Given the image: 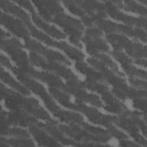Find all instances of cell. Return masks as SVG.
<instances>
[{
    "instance_id": "cell-20",
    "label": "cell",
    "mask_w": 147,
    "mask_h": 147,
    "mask_svg": "<svg viewBox=\"0 0 147 147\" xmlns=\"http://www.w3.org/2000/svg\"><path fill=\"white\" fill-rule=\"evenodd\" d=\"M0 5L1 8L6 12L11 13L14 16L21 18L24 24L26 25L30 23V18L29 16L21 9L16 6L14 4L8 1H0Z\"/></svg>"
},
{
    "instance_id": "cell-40",
    "label": "cell",
    "mask_w": 147,
    "mask_h": 147,
    "mask_svg": "<svg viewBox=\"0 0 147 147\" xmlns=\"http://www.w3.org/2000/svg\"><path fill=\"white\" fill-rule=\"evenodd\" d=\"M14 136L20 138H29L30 135L28 132L20 128H9L6 133L5 136Z\"/></svg>"
},
{
    "instance_id": "cell-3",
    "label": "cell",
    "mask_w": 147,
    "mask_h": 147,
    "mask_svg": "<svg viewBox=\"0 0 147 147\" xmlns=\"http://www.w3.org/2000/svg\"><path fill=\"white\" fill-rule=\"evenodd\" d=\"M52 21L60 26L69 36V38L79 40L84 27L81 22L64 13L58 14L53 18Z\"/></svg>"
},
{
    "instance_id": "cell-28",
    "label": "cell",
    "mask_w": 147,
    "mask_h": 147,
    "mask_svg": "<svg viewBox=\"0 0 147 147\" xmlns=\"http://www.w3.org/2000/svg\"><path fill=\"white\" fill-rule=\"evenodd\" d=\"M92 18L93 24L96 25L99 29H102L107 34L117 32V25L109 20H105L96 15L90 16Z\"/></svg>"
},
{
    "instance_id": "cell-15",
    "label": "cell",
    "mask_w": 147,
    "mask_h": 147,
    "mask_svg": "<svg viewBox=\"0 0 147 147\" xmlns=\"http://www.w3.org/2000/svg\"><path fill=\"white\" fill-rule=\"evenodd\" d=\"M75 3L81 7L88 16L96 15L105 18L107 16L105 5L95 1H75Z\"/></svg>"
},
{
    "instance_id": "cell-27",
    "label": "cell",
    "mask_w": 147,
    "mask_h": 147,
    "mask_svg": "<svg viewBox=\"0 0 147 147\" xmlns=\"http://www.w3.org/2000/svg\"><path fill=\"white\" fill-rule=\"evenodd\" d=\"M106 38L115 50L117 51H121L123 48L126 49L131 42L125 36L114 33L107 34Z\"/></svg>"
},
{
    "instance_id": "cell-54",
    "label": "cell",
    "mask_w": 147,
    "mask_h": 147,
    "mask_svg": "<svg viewBox=\"0 0 147 147\" xmlns=\"http://www.w3.org/2000/svg\"><path fill=\"white\" fill-rule=\"evenodd\" d=\"M10 36V34L6 33L5 32H3L2 30H1V40H4L5 38L9 37Z\"/></svg>"
},
{
    "instance_id": "cell-7",
    "label": "cell",
    "mask_w": 147,
    "mask_h": 147,
    "mask_svg": "<svg viewBox=\"0 0 147 147\" xmlns=\"http://www.w3.org/2000/svg\"><path fill=\"white\" fill-rule=\"evenodd\" d=\"M25 47L35 53L42 54L49 61H59L67 65H71V62L60 53L49 49L43 47L41 44L28 37L25 38Z\"/></svg>"
},
{
    "instance_id": "cell-53",
    "label": "cell",
    "mask_w": 147,
    "mask_h": 147,
    "mask_svg": "<svg viewBox=\"0 0 147 147\" xmlns=\"http://www.w3.org/2000/svg\"><path fill=\"white\" fill-rule=\"evenodd\" d=\"M134 63H136V64L142 65L144 67H146V60L145 59H136L134 60Z\"/></svg>"
},
{
    "instance_id": "cell-17",
    "label": "cell",
    "mask_w": 147,
    "mask_h": 147,
    "mask_svg": "<svg viewBox=\"0 0 147 147\" xmlns=\"http://www.w3.org/2000/svg\"><path fill=\"white\" fill-rule=\"evenodd\" d=\"M102 98L106 103L104 109L108 111L121 115L127 110L126 106L108 91L102 94Z\"/></svg>"
},
{
    "instance_id": "cell-5",
    "label": "cell",
    "mask_w": 147,
    "mask_h": 147,
    "mask_svg": "<svg viewBox=\"0 0 147 147\" xmlns=\"http://www.w3.org/2000/svg\"><path fill=\"white\" fill-rule=\"evenodd\" d=\"M59 128L69 137L80 143H87L89 141L98 143H104L109 140V138L99 137L88 133L86 130H83L75 124H70L69 126L59 125Z\"/></svg>"
},
{
    "instance_id": "cell-14",
    "label": "cell",
    "mask_w": 147,
    "mask_h": 147,
    "mask_svg": "<svg viewBox=\"0 0 147 147\" xmlns=\"http://www.w3.org/2000/svg\"><path fill=\"white\" fill-rule=\"evenodd\" d=\"M42 123L38 122L36 124L29 126V130L35 140L40 146H60L57 141L49 137L42 130Z\"/></svg>"
},
{
    "instance_id": "cell-10",
    "label": "cell",
    "mask_w": 147,
    "mask_h": 147,
    "mask_svg": "<svg viewBox=\"0 0 147 147\" xmlns=\"http://www.w3.org/2000/svg\"><path fill=\"white\" fill-rule=\"evenodd\" d=\"M40 15L47 21H52V16L63 12V7L57 1H33Z\"/></svg>"
},
{
    "instance_id": "cell-38",
    "label": "cell",
    "mask_w": 147,
    "mask_h": 147,
    "mask_svg": "<svg viewBox=\"0 0 147 147\" xmlns=\"http://www.w3.org/2000/svg\"><path fill=\"white\" fill-rule=\"evenodd\" d=\"M80 126H82L84 130L95 136L110 138V135L108 133V131H106V130L102 129L101 128L91 126L84 122L81 124Z\"/></svg>"
},
{
    "instance_id": "cell-16",
    "label": "cell",
    "mask_w": 147,
    "mask_h": 147,
    "mask_svg": "<svg viewBox=\"0 0 147 147\" xmlns=\"http://www.w3.org/2000/svg\"><path fill=\"white\" fill-rule=\"evenodd\" d=\"M82 40L86 44L87 52L93 56L99 53V51L109 52V48L106 42L100 37H90L85 35Z\"/></svg>"
},
{
    "instance_id": "cell-19",
    "label": "cell",
    "mask_w": 147,
    "mask_h": 147,
    "mask_svg": "<svg viewBox=\"0 0 147 147\" xmlns=\"http://www.w3.org/2000/svg\"><path fill=\"white\" fill-rule=\"evenodd\" d=\"M45 70L53 72L54 73L63 77L67 81L69 80H77V76L68 68L64 65L57 63L56 61H47Z\"/></svg>"
},
{
    "instance_id": "cell-6",
    "label": "cell",
    "mask_w": 147,
    "mask_h": 147,
    "mask_svg": "<svg viewBox=\"0 0 147 147\" xmlns=\"http://www.w3.org/2000/svg\"><path fill=\"white\" fill-rule=\"evenodd\" d=\"M106 11L114 19L121 21L129 25H134L137 27H142L146 29V20L145 18H136L123 13L117 9L116 6L111 1H106L105 4Z\"/></svg>"
},
{
    "instance_id": "cell-18",
    "label": "cell",
    "mask_w": 147,
    "mask_h": 147,
    "mask_svg": "<svg viewBox=\"0 0 147 147\" xmlns=\"http://www.w3.org/2000/svg\"><path fill=\"white\" fill-rule=\"evenodd\" d=\"M58 123L56 121H53L51 122H48L47 124L44 125L42 123V127L48 131L51 135H52L53 138H55L56 140L60 142L61 144L64 145H71L74 146H80V143L75 142L74 141L67 138L63 134L61 130L56 127Z\"/></svg>"
},
{
    "instance_id": "cell-52",
    "label": "cell",
    "mask_w": 147,
    "mask_h": 147,
    "mask_svg": "<svg viewBox=\"0 0 147 147\" xmlns=\"http://www.w3.org/2000/svg\"><path fill=\"white\" fill-rule=\"evenodd\" d=\"M120 145L121 146H138V144H136L135 143H133L129 141H126L125 139L122 140L120 142Z\"/></svg>"
},
{
    "instance_id": "cell-2",
    "label": "cell",
    "mask_w": 147,
    "mask_h": 147,
    "mask_svg": "<svg viewBox=\"0 0 147 147\" xmlns=\"http://www.w3.org/2000/svg\"><path fill=\"white\" fill-rule=\"evenodd\" d=\"M1 47L20 67L28 66V58L22 50V45L16 38L1 40Z\"/></svg>"
},
{
    "instance_id": "cell-13",
    "label": "cell",
    "mask_w": 147,
    "mask_h": 147,
    "mask_svg": "<svg viewBox=\"0 0 147 147\" xmlns=\"http://www.w3.org/2000/svg\"><path fill=\"white\" fill-rule=\"evenodd\" d=\"M21 107L24 109L34 116L47 121V122H51L53 121L50 118L48 114L40 106L38 101L34 98L23 97Z\"/></svg>"
},
{
    "instance_id": "cell-47",
    "label": "cell",
    "mask_w": 147,
    "mask_h": 147,
    "mask_svg": "<svg viewBox=\"0 0 147 147\" xmlns=\"http://www.w3.org/2000/svg\"><path fill=\"white\" fill-rule=\"evenodd\" d=\"M85 35H87L90 37H95V36L100 37L102 35V32L99 29L92 27V28H88L86 30Z\"/></svg>"
},
{
    "instance_id": "cell-22",
    "label": "cell",
    "mask_w": 147,
    "mask_h": 147,
    "mask_svg": "<svg viewBox=\"0 0 147 147\" xmlns=\"http://www.w3.org/2000/svg\"><path fill=\"white\" fill-rule=\"evenodd\" d=\"M76 69L80 72L86 75L89 79L101 82H105V79L100 72H97L93 68L88 67L86 63L78 61L75 63Z\"/></svg>"
},
{
    "instance_id": "cell-31",
    "label": "cell",
    "mask_w": 147,
    "mask_h": 147,
    "mask_svg": "<svg viewBox=\"0 0 147 147\" xmlns=\"http://www.w3.org/2000/svg\"><path fill=\"white\" fill-rule=\"evenodd\" d=\"M126 52L131 56L136 59H142L146 57V47L135 41L125 49Z\"/></svg>"
},
{
    "instance_id": "cell-37",
    "label": "cell",
    "mask_w": 147,
    "mask_h": 147,
    "mask_svg": "<svg viewBox=\"0 0 147 147\" xmlns=\"http://www.w3.org/2000/svg\"><path fill=\"white\" fill-rule=\"evenodd\" d=\"M122 68L125 72L130 76V78H134L135 76L140 77L145 79H146V72L145 71L140 69L130 64L122 65Z\"/></svg>"
},
{
    "instance_id": "cell-26",
    "label": "cell",
    "mask_w": 147,
    "mask_h": 147,
    "mask_svg": "<svg viewBox=\"0 0 147 147\" xmlns=\"http://www.w3.org/2000/svg\"><path fill=\"white\" fill-rule=\"evenodd\" d=\"M114 123L128 131L132 137L138 133V129L136 123L129 117L121 115L119 118H116Z\"/></svg>"
},
{
    "instance_id": "cell-55",
    "label": "cell",
    "mask_w": 147,
    "mask_h": 147,
    "mask_svg": "<svg viewBox=\"0 0 147 147\" xmlns=\"http://www.w3.org/2000/svg\"><path fill=\"white\" fill-rule=\"evenodd\" d=\"M139 1L141 3H142L144 5H146L147 4V0H139Z\"/></svg>"
},
{
    "instance_id": "cell-21",
    "label": "cell",
    "mask_w": 147,
    "mask_h": 147,
    "mask_svg": "<svg viewBox=\"0 0 147 147\" xmlns=\"http://www.w3.org/2000/svg\"><path fill=\"white\" fill-rule=\"evenodd\" d=\"M32 19L38 27L42 29L51 36L57 39H62L65 38V35L63 33L61 32L60 30L56 29L54 26L50 25L43 21L35 13L32 14Z\"/></svg>"
},
{
    "instance_id": "cell-50",
    "label": "cell",
    "mask_w": 147,
    "mask_h": 147,
    "mask_svg": "<svg viewBox=\"0 0 147 147\" xmlns=\"http://www.w3.org/2000/svg\"><path fill=\"white\" fill-rule=\"evenodd\" d=\"M82 21L83 22V24L87 26L88 28H92L93 26V22L92 20V18L90 16H85L83 17H82Z\"/></svg>"
},
{
    "instance_id": "cell-9",
    "label": "cell",
    "mask_w": 147,
    "mask_h": 147,
    "mask_svg": "<svg viewBox=\"0 0 147 147\" xmlns=\"http://www.w3.org/2000/svg\"><path fill=\"white\" fill-rule=\"evenodd\" d=\"M75 103L77 105V110L84 114L88 119L93 123L100 124L106 126L114 122L117 118L114 116L103 115L96 109L88 107L84 105L82 102L79 100H76Z\"/></svg>"
},
{
    "instance_id": "cell-48",
    "label": "cell",
    "mask_w": 147,
    "mask_h": 147,
    "mask_svg": "<svg viewBox=\"0 0 147 147\" xmlns=\"http://www.w3.org/2000/svg\"><path fill=\"white\" fill-rule=\"evenodd\" d=\"M14 2H16V3H17L18 4H19L20 6L24 7V8L26 9L27 10H28L30 12H31L32 14L34 13V10L33 7L32 6L31 3L28 1H17V0H14Z\"/></svg>"
},
{
    "instance_id": "cell-25",
    "label": "cell",
    "mask_w": 147,
    "mask_h": 147,
    "mask_svg": "<svg viewBox=\"0 0 147 147\" xmlns=\"http://www.w3.org/2000/svg\"><path fill=\"white\" fill-rule=\"evenodd\" d=\"M49 91L54 98L63 106L72 110H77V105L73 103L69 99V96L65 91H60L59 88L50 87Z\"/></svg>"
},
{
    "instance_id": "cell-45",
    "label": "cell",
    "mask_w": 147,
    "mask_h": 147,
    "mask_svg": "<svg viewBox=\"0 0 147 147\" xmlns=\"http://www.w3.org/2000/svg\"><path fill=\"white\" fill-rule=\"evenodd\" d=\"M133 106L144 113L146 111V98H138L133 100Z\"/></svg>"
},
{
    "instance_id": "cell-23",
    "label": "cell",
    "mask_w": 147,
    "mask_h": 147,
    "mask_svg": "<svg viewBox=\"0 0 147 147\" xmlns=\"http://www.w3.org/2000/svg\"><path fill=\"white\" fill-rule=\"evenodd\" d=\"M117 7L123 9L126 11H130L139 13L142 16L146 15V9L142 5L138 4L133 1H111Z\"/></svg>"
},
{
    "instance_id": "cell-36",
    "label": "cell",
    "mask_w": 147,
    "mask_h": 147,
    "mask_svg": "<svg viewBox=\"0 0 147 147\" xmlns=\"http://www.w3.org/2000/svg\"><path fill=\"white\" fill-rule=\"evenodd\" d=\"M94 56L95 57L96 59H99V60L100 61H102L103 63H104L107 67H109L111 69V70L112 71H113L115 74H117L119 76H124L123 74L120 72L118 71V68L117 65L113 61H112V60L110 58L109 56H108L105 54H102V53H96Z\"/></svg>"
},
{
    "instance_id": "cell-32",
    "label": "cell",
    "mask_w": 147,
    "mask_h": 147,
    "mask_svg": "<svg viewBox=\"0 0 147 147\" xmlns=\"http://www.w3.org/2000/svg\"><path fill=\"white\" fill-rule=\"evenodd\" d=\"M56 47L63 50L71 59L81 61L84 57V55L77 49L69 45L64 42H57Z\"/></svg>"
},
{
    "instance_id": "cell-8",
    "label": "cell",
    "mask_w": 147,
    "mask_h": 147,
    "mask_svg": "<svg viewBox=\"0 0 147 147\" xmlns=\"http://www.w3.org/2000/svg\"><path fill=\"white\" fill-rule=\"evenodd\" d=\"M19 69L24 74L47 83L50 87H55L62 90H63L65 87V85L63 84L62 80L58 76L53 74L43 71H37L29 65L24 67H19Z\"/></svg>"
},
{
    "instance_id": "cell-43",
    "label": "cell",
    "mask_w": 147,
    "mask_h": 147,
    "mask_svg": "<svg viewBox=\"0 0 147 147\" xmlns=\"http://www.w3.org/2000/svg\"><path fill=\"white\" fill-rule=\"evenodd\" d=\"M106 127L108 129V133L110 134V135H111L112 136L117 138L121 140L127 138V136L126 134L115 128L114 126L111 125V123L108 125L107 126H106Z\"/></svg>"
},
{
    "instance_id": "cell-46",
    "label": "cell",
    "mask_w": 147,
    "mask_h": 147,
    "mask_svg": "<svg viewBox=\"0 0 147 147\" xmlns=\"http://www.w3.org/2000/svg\"><path fill=\"white\" fill-rule=\"evenodd\" d=\"M130 83L135 87L140 88V89H144L146 90V82L145 81L134 78H129Z\"/></svg>"
},
{
    "instance_id": "cell-41",
    "label": "cell",
    "mask_w": 147,
    "mask_h": 147,
    "mask_svg": "<svg viewBox=\"0 0 147 147\" xmlns=\"http://www.w3.org/2000/svg\"><path fill=\"white\" fill-rule=\"evenodd\" d=\"M111 54L113 57L121 64L122 66L130 64L132 63L131 60L121 51H114L111 52Z\"/></svg>"
},
{
    "instance_id": "cell-44",
    "label": "cell",
    "mask_w": 147,
    "mask_h": 147,
    "mask_svg": "<svg viewBox=\"0 0 147 147\" xmlns=\"http://www.w3.org/2000/svg\"><path fill=\"white\" fill-rule=\"evenodd\" d=\"M128 96L133 99L138 98H146V91L145 90H136L133 88H130L128 93Z\"/></svg>"
},
{
    "instance_id": "cell-39",
    "label": "cell",
    "mask_w": 147,
    "mask_h": 147,
    "mask_svg": "<svg viewBox=\"0 0 147 147\" xmlns=\"http://www.w3.org/2000/svg\"><path fill=\"white\" fill-rule=\"evenodd\" d=\"M64 6L73 14L83 17L86 16V12L80 7L75 2V1H63Z\"/></svg>"
},
{
    "instance_id": "cell-42",
    "label": "cell",
    "mask_w": 147,
    "mask_h": 147,
    "mask_svg": "<svg viewBox=\"0 0 147 147\" xmlns=\"http://www.w3.org/2000/svg\"><path fill=\"white\" fill-rule=\"evenodd\" d=\"M29 57L30 61L32 64L41 67L44 69H45L47 61L41 56H40L36 53L32 52L30 53Z\"/></svg>"
},
{
    "instance_id": "cell-51",
    "label": "cell",
    "mask_w": 147,
    "mask_h": 147,
    "mask_svg": "<svg viewBox=\"0 0 147 147\" xmlns=\"http://www.w3.org/2000/svg\"><path fill=\"white\" fill-rule=\"evenodd\" d=\"M1 63L2 65H3L5 66L6 67L10 68V69L12 67L9 60H8V59L6 56H3V55H1Z\"/></svg>"
},
{
    "instance_id": "cell-35",
    "label": "cell",
    "mask_w": 147,
    "mask_h": 147,
    "mask_svg": "<svg viewBox=\"0 0 147 147\" xmlns=\"http://www.w3.org/2000/svg\"><path fill=\"white\" fill-rule=\"evenodd\" d=\"M84 87L90 89V90L96 91L99 93H103L108 91V87L104 84V83L98 82V81L87 78L83 83Z\"/></svg>"
},
{
    "instance_id": "cell-11",
    "label": "cell",
    "mask_w": 147,
    "mask_h": 147,
    "mask_svg": "<svg viewBox=\"0 0 147 147\" xmlns=\"http://www.w3.org/2000/svg\"><path fill=\"white\" fill-rule=\"evenodd\" d=\"M1 22L6 29L17 36L22 37L24 39L29 37V33L25 27V24L20 20L16 19L7 14L1 12Z\"/></svg>"
},
{
    "instance_id": "cell-4",
    "label": "cell",
    "mask_w": 147,
    "mask_h": 147,
    "mask_svg": "<svg viewBox=\"0 0 147 147\" xmlns=\"http://www.w3.org/2000/svg\"><path fill=\"white\" fill-rule=\"evenodd\" d=\"M84 87V84L79 80H69L67 81L63 91L74 95L80 102H88L98 107L103 106L99 97L96 95L87 93Z\"/></svg>"
},
{
    "instance_id": "cell-49",
    "label": "cell",
    "mask_w": 147,
    "mask_h": 147,
    "mask_svg": "<svg viewBox=\"0 0 147 147\" xmlns=\"http://www.w3.org/2000/svg\"><path fill=\"white\" fill-rule=\"evenodd\" d=\"M112 92L116 96H117L118 98H119V99H121L122 100H125L128 97L127 95L124 92H123L122 91H121L119 89L115 88H114L112 89Z\"/></svg>"
},
{
    "instance_id": "cell-30",
    "label": "cell",
    "mask_w": 147,
    "mask_h": 147,
    "mask_svg": "<svg viewBox=\"0 0 147 147\" xmlns=\"http://www.w3.org/2000/svg\"><path fill=\"white\" fill-rule=\"evenodd\" d=\"M1 78L2 81L21 94L26 96L30 95V92L26 88L17 82L7 72L5 71L2 68H1Z\"/></svg>"
},
{
    "instance_id": "cell-1",
    "label": "cell",
    "mask_w": 147,
    "mask_h": 147,
    "mask_svg": "<svg viewBox=\"0 0 147 147\" xmlns=\"http://www.w3.org/2000/svg\"><path fill=\"white\" fill-rule=\"evenodd\" d=\"M10 69L17 76L19 80H20L34 93L40 96V98L43 100L46 107L53 114L57 111L59 107L56 105L52 98L46 92V90L41 84L29 78V75L22 72L18 68L11 67Z\"/></svg>"
},
{
    "instance_id": "cell-12",
    "label": "cell",
    "mask_w": 147,
    "mask_h": 147,
    "mask_svg": "<svg viewBox=\"0 0 147 147\" xmlns=\"http://www.w3.org/2000/svg\"><path fill=\"white\" fill-rule=\"evenodd\" d=\"M6 119L9 125H12L22 127L29 126L38 122L34 118L29 115L21 109L12 111L9 113H6Z\"/></svg>"
},
{
    "instance_id": "cell-29",
    "label": "cell",
    "mask_w": 147,
    "mask_h": 147,
    "mask_svg": "<svg viewBox=\"0 0 147 147\" xmlns=\"http://www.w3.org/2000/svg\"><path fill=\"white\" fill-rule=\"evenodd\" d=\"M117 32H119L130 37L139 38L144 42L146 41V32L139 28L133 29L131 27L119 24L117 25Z\"/></svg>"
},
{
    "instance_id": "cell-33",
    "label": "cell",
    "mask_w": 147,
    "mask_h": 147,
    "mask_svg": "<svg viewBox=\"0 0 147 147\" xmlns=\"http://www.w3.org/2000/svg\"><path fill=\"white\" fill-rule=\"evenodd\" d=\"M28 28L29 29L30 32L31 34L34 36V37L37 38L39 40L44 42V43L47 44L48 45L52 46V47H56L57 44V42L55 41L54 40H52L51 38H49L48 36L42 33L41 32L38 30L36 29L32 24L31 23H29L26 25Z\"/></svg>"
},
{
    "instance_id": "cell-24",
    "label": "cell",
    "mask_w": 147,
    "mask_h": 147,
    "mask_svg": "<svg viewBox=\"0 0 147 147\" xmlns=\"http://www.w3.org/2000/svg\"><path fill=\"white\" fill-rule=\"evenodd\" d=\"M55 116L58 117L61 121L70 124H78L81 125L83 122V117L75 113L67 111L60 109L54 114Z\"/></svg>"
},
{
    "instance_id": "cell-34",
    "label": "cell",
    "mask_w": 147,
    "mask_h": 147,
    "mask_svg": "<svg viewBox=\"0 0 147 147\" xmlns=\"http://www.w3.org/2000/svg\"><path fill=\"white\" fill-rule=\"evenodd\" d=\"M1 144H4L5 146L11 145L13 146H32L34 144L32 140L29 138H20L18 139H6L1 138Z\"/></svg>"
}]
</instances>
